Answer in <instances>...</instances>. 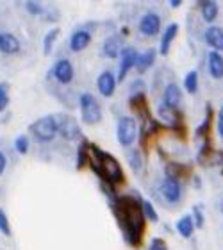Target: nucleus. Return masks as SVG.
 <instances>
[{
    "label": "nucleus",
    "instance_id": "nucleus-1",
    "mask_svg": "<svg viewBox=\"0 0 223 250\" xmlns=\"http://www.w3.org/2000/svg\"><path fill=\"white\" fill-rule=\"evenodd\" d=\"M156 197L157 202H161L164 208H179L184 198V184L173 179L162 177L156 188Z\"/></svg>",
    "mask_w": 223,
    "mask_h": 250
},
{
    "label": "nucleus",
    "instance_id": "nucleus-6",
    "mask_svg": "<svg viewBox=\"0 0 223 250\" xmlns=\"http://www.w3.org/2000/svg\"><path fill=\"white\" fill-rule=\"evenodd\" d=\"M138 31L141 36L145 38H154L159 36V32H162V18L156 11H146L140 16L138 20Z\"/></svg>",
    "mask_w": 223,
    "mask_h": 250
},
{
    "label": "nucleus",
    "instance_id": "nucleus-16",
    "mask_svg": "<svg viewBox=\"0 0 223 250\" xmlns=\"http://www.w3.org/2000/svg\"><path fill=\"white\" fill-rule=\"evenodd\" d=\"M198 7V15L202 18L205 23L209 25H213L216 18L220 16V4L218 2H214V0H203V2H198L197 4Z\"/></svg>",
    "mask_w": 223,
    "mask_h": 250
},
{
    "label": "nucleus",
    "instance_id": "nucleus-35",
    "mask_svg": "<svg viewBox=\"0 0 223 250\" xmlns=\"http://www.w3.org/2000/svg\"><path fill=\"white\" fill-rule=\"evenodd\" d=\"M5 168H7V156L0 150V175L5 172Z\"/></svg>",
    "mask_w": 223,
    "mask_h": 250
},
{
    "label": "nucleus",
    "instance_id": "nucleus-24",
    "mask_svg": "<svg viewBox=\"0 0 223 250\" xmlns=\"http://www.w3.org/2000/svg\"><path fill=\"white\" fill-rule=\"evenodd\" d=\"M141 211H143V216H145L146 222H152V224L159 222V214H157L154 204L148 198H141Z\"/></svg>",
    "mask_w": 223,
    "mask_h": 250
},
{
    "label": "nucleus",
    "instance_id": "nucleus-28",
    "mask_svg": "<svg viewBox=\"0 0 223 250\" xmlns=\"http://www.w3.org/2000/svg\"><path fill=\"white\" fill-rule=\"evenodd\" d=\"M9 105V84L0 83V113H4Z\"/></svg>",
    "mask_w": 223,
    "mask_h": 250
},
{
    "label": "nucleus",
    "instance_id": "nucleus-29",
    "mask_svg": "<svg viewBox=\"0 0 223 250\" xmlns=\"http://www.w3.org/2000/svg\"><path fill=\"white\" fill-rule=\"evenodd\" d=\"M129 93L130 97H134V95H146V84L143 79H136L132 81V84L129 86Z\"/></svg>",
    "mask_w": 223,
    "mask_h": 250
},
{
    "label": "nucleus",
    "instance_id": "nucleus-9",
    "mask_svg": "<svg viewBox=\"0 0 223 250\" xmlns=\"http://www.w3.org/2000/svg\"><path fill=\"white\" fill-rule=\"evenodd\" d=\"M182 99H184V93H182V88L175 81H168L164 89H162L161 95V102L164 105H168L170 109L181 111L182 105Z\"/></svg>",
    "mask_w": 223,
    "mask_h": 250
},
{
    "label": "nucleus",
    "instance_id": "nucleus-2",
    "mask_svg": "<svg viewBox=\"0 0 223 250\" xmlns=\"http://www.w3.org/2000/svg\"><path fill=\"white\" fill-rule=\"evenodd\" d=\"M140 136V125L132 115H123L120 116L116 122V140H118L120 146L123 148H130L134 146Z\"/></svg>",
    "mask_w": 223,
    "mask_h": 250
},
{
    "label": "nucleus",
    "instance_id": "nucleus-20",
    "mask_svg": "<svg viewBox=\"0 0 223 250\" xmlns=\"http://www.w3.org/2000/svg\"><path fill=\"white\" fill-rule=\"evenodd\" d=\"M156 59H157V50L156 48H148L145 52H141L138 56V61H136V72L143 75L145 72H148L154 64H156Z\"/></svg>",
    "mask_w": 223,
    "mask_h": 250
},
{
    "label": "nucleus",
    "instance_id": "nucleus-36",
    "mask_svg": "<svg viewBox=\"0 0 223 250\" xmlns=\"http://www.w3.org/2000/svg\"><path fill=\"white\" fill-rule=\"evenodd\" d=\"M168 5H170L171 9H179V7L182 5V2H181V0H170V2H168Z\"/></svg>",
    "mask_w": 223,
    "mask_h": 250
},
{
    "label": "nucleus",
    "instance_id": "nucleus-26",
    "mask_svg": "<svg viewBox=\"0 0 223 250\" xmlns=\"http://www.w3.org/2000/svg\"><path fill=\"white\" fill-rule=\"evenodd\" d=\"M88 141L82 140V143L79 145L77 148V168L81 170V168L88 167Z\"/></svg>",
    "mask_w": 223,
    "mask_h": 250
},
{
    "label": "nucleus",
    "instance_id": "nucleus-8",
    "mask_svg": "<svg viewBox=\"0 0 223 250\" xmlns=\"http://www.w3.org/2000/svg\"><path fill=\"white\" fill-rule=\"evenodd\" d=\"M48 77H52L57 84H61V86H68V84L73 83V79H75V68H73L72 61L66 58H61L57 59L54 62V66L50 68V75Z\"/></svg>",
    "mask_w": 223,
    "mask_h": 250
},
{
    "label": "nucleus",
    "instance_id": "nucleus-12",
    "mask_svg": "<svg viewBox=\"0 0 223 250\" xmlns=\"http://www.w3.org/2000/svg\"><path fill=\"white\" fill-rule=\"evenodd\" d=\"M91 40H93V34L89 31H86L84 27H79L77 31L72 32L68 45H70L72 52H82V50H86L91 45Z\"/></svg>",
    "mask_w": 223,
    "mask_h": 250
},
{
    "label": "nucleus",
    "instance_id": "nucleus-19",
    "mask_svg": "<svg viewBox=\"0 0 223 250\" xmlns=\"http://www.w3.org/2000/svg\"><path fill=\"white\" fill-rule=\"evenodd\" d=\"M207 72L214 81L223 79V56L220 52H211L207 54Z\"/></svg>",
    "mask_w": 223,
    "mask_h": 250
},
{
    "label": "nucleus",
    "instance_id": "nucleus-30",
    "mask_svg": "<svg viewBox=\"0 0 223 250\" xmlns=\"http://www.w3.org/2000/svg\"><path fill=\"white\" fill-rule=\"evenodd\" d=\"M25 9L29 11V15L32 16H43L45 15V9H43L41 2H25Z\"/></svg>",
    "mask_w": 223,
    "mask_h": 250
},
{
    "label": "nucleus",
    "instance_id": "nucleus-3",
    "mask_svg": "<svg viewBox=\"0 0 223 250\" xmlns=\"http://www.w3.org/2000/svg\"><path fill=\"white\" fill-rule=\"evenodd\" d=\"M79 109H81V120L84 125H99L102 122V105L99 99H95L93 93H82L79 97Z\"/></svg>",
    "mask_w": 223,
    "mask_h": 250
},
{
    "label": "nucleus",
    "instance_id": "nucleus-27",
    "mask_svg": "<svg viewBox=\"0 0 223 250\" xmlns=\"http://www.w3.org/2000/svg\"><path fill=\"white\" fill-rule=\"evenodd\" d=\"M29 148H31V140L25 134H20L15 140V150L20 156H25V154H29Z\"/></svg>",
    "mask_w": 223,
    "mask_h": 250
},
{
    "label": "nucleus",
    "instance_id": "nucleus-33",
    "mask_svg": "<svg viewBox=\"0 0 223 250\" xmlns=\"http://www.w3.org/2000/svg\"><path fill=\"white\" fill-rule=\"evenodd\" d=\"M216 132H218V136L223 140V105L220 107L218 118H216Z\"/></svg>",
    "mask_w": 223,
    "mask_h": 250
},
{
    "label": "nucleus",
    "instance_id": "nucleus-13",
    "mask_svg": "<svg viewBox=\"0 0 223 250\" xmlns=\"http://www.w3.org/2000/svg\"><path fill=\"white\" fill-rule=\"evenodd\" d=\"M203 43L211 47L214 52H223V27L218 25H209L203 31Z\"/></svg>",
    "mask_w": 223,
    "mask_h": 250
},
{
    "label": "nucleus",
    "instance_id": "nucleus-22",
    "mask_svg": "<svg viewBox=\"0 0 223 250\" xmlns=\"http://www.w3.org/2000/svg\"><path fill=\"white\" fill-rule=\"evenodd\" d=\"M184 91L189 95H195L198 91V86H200V77H198V72L197 70H191V72H187L184 75Z\"/></svg>",
    "mask_w": 223,
    "mask_h": 250
},
{
    "label": "nucleus",
    "instance_id": "nucleus-5",
    "mask_svg": "<svg viewBox=\"0 0 223 250\" xmlns=\"http://www.w3.org/2000/svg\"><path fill=\"white\" fill-rule=\"evenodd\" d=\"M56 122H57V134L61 136L62 140L66 141H77L84 140L82 129L79 127L77 120L68 113H56Z\"/></svg>",
    "mask_w": 223,
    "mask_h": 250
},
{
    "label": "nucleus",
    "instance_id": "nucleus-7",
    "mask_svg": "<svg viewBox=\"0 0 223 250\" xmlns=\"http://www.w3.org/2000/svg\"><path fill=\"white\" fill-rule=\"evenodd\" d=\"M138 56H140V52L136 50V47L125 45V48L122 50V54H120V58H118L120 62H118V72H116V81H118V84L123 83L125 79H127L130 70H134Z\"/></svg>",
    "mask_w": 223,
    "mask_h": 250
},
{
    "label": "nucleus",
    "instance_id": "nucleus-37",
    "mask_svg": "<svg viewBox=\"0 0 223 250\" xmlns=\"http://www.w3.org/2000/svg\"><path fill=\"white\" fill-rule=\"evenodd\" d=\"M220 209H222V213H223V200H222V204H220Z\"/></svg>",
    "mask_w": 223,
    "mask_h": 250
},
{
    "label": "nucleus",
    "instance_id": "nucleus-10",
    "mask_svg": "<svg viewBox=\"0 0 223 250\" xmlns=\"http://www.w3.org/2000/svg\"><path fill=\"white\" fill-rule=\"evenodd\" d=\"M125 38L120 34V32H114L111 36H107L100 47V52L105 59H118L122 50L125 48Z\"/></svg>",
    "mask_w": 223,
    "mask_h": 250
},
{
    "label": "nucleus",
    "instance_id": "nucleus-15",
    "mask_svg": "<svg viewBox=\"0 0 223 250\" xmlns=\"http://www.w3.org/2000/svg\"><path fill=\"white\" fill-rule=\"evenodd\" d=\"M125 157H127V163H129L130 170L134 175H141L143 170H145V154L140 146H130L125 152Z\"/></svg>",
    "mask_w": 223,
    "mask_h": 250
},
{
    "label": "nucleus",
    "instance_id": "nucleus-34",
    "mask_svg": "<svg viewBox=\"0 0 223 250\" xmlns=\"http://www.w3.org/2000/svg\"><path fill=\"white\" fill-rule=\"evenodd\" d=\"M43 18L47 21H56V20H59V13H57L56 9H52V11H45V15H43Z\"/></svg>",
    "mask_w": 223,
    "mask_h": 250
},
{
    "label": "nucleus",
    "instance_id": "nucleus-32",
    "mask_svg": "<svg viewBox=\"0 0 223 250\" xmlns=\"http://www.w3.org/2000/svg\"><path fill=\"white\" fill-rule=\"evenodd\" d=\"M146 250H168V247H166V243H164L162 238H154V240L148 243Z\"/></svg>",
    "mask_w": 223,
    "mask_h": 250
},
{
    "label": "nucleus",
    "instance_id": "nucleus-23",
    "mask_svg": "<svg viewBox=\"0 0 223 250\" xmlns=\"http://www.w3.org/2000/svg\"><path fill=\"white\" fill-rule=\"evenodd\" d=\"M59 34H61V29H59V27H54V29H50V31L45 34V38H43V54H45V56L52 54L54 45H56Z\"/></svg>",
    "mask_w": 223,
    "mask_h": 250
},
{
    "label": "nucleus",
    "instance_id": "nucleus-17",
    "mask_svg": "<svg viewBox=\"0 0 223 250\" xmlns=\"http://www.w3.org/2000/svg\"><path fill=\"white\" fill-rule=\"evenodd\" d=\"M129 107L130 111L134 113L136 120H145L150 115V109H148V104H146V95H134V97H129Z\"/></svg>",
    "mask_w": 223,
    "mask_h": 250
},
{
    "label": "nucleus",
    "instance_id": "nucleus-31",
    "mask_svg": "<svg viewBox=\"0 0 223 250\" xmlns=\"http://www.w3.org/2000/svg\"><path fill=\"white\" fill-rule=\"evenodd\" d=\"M0 232L4 236H11L13 234V230H11V224H9V218H7V214H5L4 209H0Z\"/></svg>",
    "mask_w": 223,
    "mask_h": 250
},
{
    "label": "nucleus",
    "instance_id": "nucleus-21",
    "mask_svg": "<svg viewBox=\"0 0 223 250\" xmlns=\"http://www.w3.org/2000/svg\"><path fill=\"white\" fill-rule=\"evenodd\" d=\"M175 230L179 232L181 238L184 240H191L195 234V224H193L191 214H182L181 218L175 222Z\"/></svg>",
    "mask_w": 223,
    "mask_h": 250
},
{
    "label": "nucleus",
    "instance_id": "nucleus-4",
    "mask_svg": "<svg viewBox=\"0 0 223 250\" xmlns=\"http://www.w3.org/2000/svg\"><path fill=\"white\" fill-rule=\"evenodd\" d=\"M29 132L38 143H52L57 136V122L56 115H47L38 118L29 125Z\"/></svg>",
    "mask_w": 223,
    "mask_h": 250
},
{
    "label": "nucleus",
    "instance_id": "nucleus-14",
    "mask_svg": "<svg viewBox=\"0 0 223 250\" xmlns=\"http://www.w3.org/2000/svg\"><path fill=\"white\" fill-rule=\"evenodd\" d=\"M177 34H179V23L173 21V23H168L161 32V38H159V54L161 56H168L171 50V45L175 42Z\"/></svg>",
    "mask_w": 223,
    "mask_h": 250
},
{
    "label": "nucleus",
    "instance_id": "nucleus-25",
    "mask_svg": "<svg viewBox=\"0 0 223 250\" xmlns=\"http://www.w3.org/2000/svg\"><path fill=\"white\" fill-rule=\"evenodd\" d=\"M191 218L193 224H195V229H202L205 225V213H203V206L202 204H195L191 208Z\"/></svg>",
    "mask_w": 223,
    "mask_h": 250
},
{
    "label": "nucleus",
    "instance_id": "nucleus-11",
    "mask_svg": "<svg viewBox=\"0 0 223 250\" xmlns=\"http://www.w3.org/2000/svg\"><path fill=\"white\" fill-rule=\"evenodd\" d=\"M116 88H118V81L113 70H104L97 77V89L102 99H111L116 93Z\"/></svg>",
    "mask_w": 223,
    "mask_h": 250
},
{
    "label": "nucleus",
    "instance_id": "nucleus-18",
    "mask_svg": "<svg viewBox=\"0 0 223 250\" xmlns=\"http://www.w3.org/2000/svg\"><path fill=\"white\" fill-rule=\"evenodd\" d=\"M21 50V42L11 32H0V54L15 56Z\"/></svg>",
    "mask_w": 223,
    "mask_h": 250
}]
</instances>
